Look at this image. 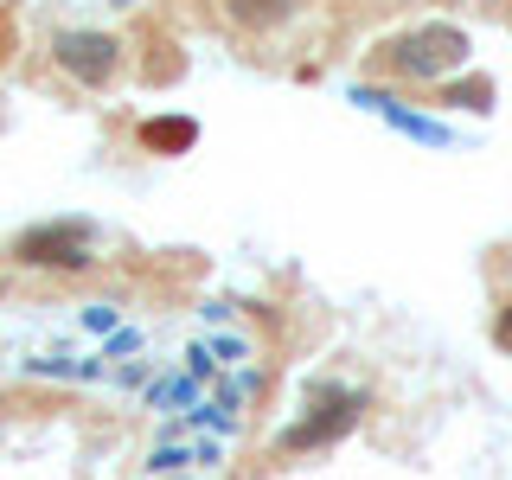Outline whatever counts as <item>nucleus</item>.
Here are the masks:
<instances>
[{"instance_id":"f257e3e1","label":"nucleus","mask_w":512,"mask_h":480,"mask_svg":"<svg viewBox=\"0 0 512 480\" xmlns=\"http://www.w3.org/2000/svg\"><path fill=\"white\" fill-rule=\"evenodd\" d=\"M468 52H474V45H468V32H461V26L429 20V26H410V32H397V39H384L378 45V64H391L397 77H416V84H436V77L461 71Z\"/></svg>"},{"instance_id":"f03ea898","label":"nucleus","mask_w":512,"mask_h":480,"mask_svg":"<svg viewBox=\"0 0 512 480\" xmlns=\"http://www.w3.org/2000/svg\"><path fill=\"white\" fill-rule=\"evenodd\" d=\"M359 410H365L359 391H346V384H320L314 404H308V416L282 429V448H288V455H308V448L340 442V436H352V429H359Z\"/></svg>"},{"instance_id":"7ed1b4c3","label":"nucleus","mask_w":512,"mask_h":480,"mask_svg":"<svg viewBox=\"0 0 512 480\" xmlns=\"http://www.w3.org/2000/svg\"><path fill=\"white\" fill-rule=\"evenodd\" d=\"M90 224L84 218H52V224H32V231H20V244H13V256L32 269H90L96 263V244H90Z\"/></svg>"},{"instance_id":"20e7f679","label":"nucleus","mask_w":512,"mask_h":480,"mask_svg":"<svg viewBox=\"0 0 512 480\" xmlns=\"http://www.w3.org/2000/svg\"><path fill=\"white\" fill-rule=\"evenodd\" d=\"M52 58H58V71H64V77H77L84 90H103L109 77H116V64H122V45H116V32L64 26L58 39H52Z\"/></svg>"},{"instance_id":"39448f33","label":"nucleus","mask_w":512,"mask_h":480,"mask_svg":"<svg viewBox=\"0 0 512 480\" xmlns=\"http://www.w3.org/2000/svg\"><path fill=\"white\" fill-rule=\"evenodd\" d=\"M346 103H352V109H365V116H384V122L397 128V135L423 141V148H455V135H448L436 116H423V109H404L391 90H378V84H352V90H346Z\"/></svg>"},{"instance_id":"423d86ee","label":"nucleus","mask_w":512,"mask_h":480,"mask_svg":"<svg viewBox=\"0 0 512 480\" xmlns=\"http://www.w3.org/2000/svg\"><path fill=\"white\" fill-rule=\"evenodd\" d=\"M20 372L26 378H71V384H103L116 365L103 359V352H71V346H52V352H32V359H20Z\"/></svg>"},{"instance_id":"0eeeda50","label":"nucleus","mask_w":512,"mask_h":480,"mask_svg":"<svg viewBox=\"0 0 512 480\" xmlns=\"http://www.w3.org/2000/svg\"><path fill=\"white\" fill-rule=\"evenodd\" d=\"M192 141H199V122H192V116H154V122H141V148H154V154H186Z\"/></svg>"},{"instance_id":"6e6552de","label":"nucleus","mask_w":512,"mask_h":480,"mask_svg":"<svg viewBox=\"0 0 512 480\" xmlns=\"http://www.w3.org/2000/svg\"><path fill=\"white\" fill-rule=\"evenodd\" d=\"M199 384L205 378H192V372H167V378H154L148 384V410H192V404H199Z\"/></svg>"},{"instance_id":"1a4fd4ad","label":"nucleus","mask_w":512,"mask_h":480,"mask_svg":"<svg viewBox=\"0 0 512 480\" xmlns=\"http://www.w3.org/2000/svg\"><path fill=\"white\" fill-rule=\"evenodd\" d=\"M295 7H301V0H224V13H231L237 26H250V32H263V26H282Z\"/></svg>"},{"instance_id":"9d476101","label":"nucleus","mask_w":512,"mask_h":480,"mask_svg":"<svg viewBox=\"0 0 512 480\" xmlns=\"http://www.w3.org/2000/svg\"><path fill=\"white\" fill-rule=\"evenodd\" d=\"M180 468H192V436H167V442H154L148 474H180Z\"/></svg>"},{"instance_id":"9b49d317","label":"nucleus","mask_w":512,"mask_h":480,"mask_svg":"<svg viewBox=\"0 0 512 480\" xmlns=\"http://www.w3.org/2000/svg\"><path fill=\"white\" fill-rule=\"evenodd\" d=\"M141 352H148V333H141V327H116V333L103 340V359H109V365H122V359H141Z\"/></svg>"},{"instance_id":"f8f14e48","label":"nucleus","mask_w":512,"mask_h":480,"mask_svg":"<svg viewBox=\"0 0 512 480\" xmlns=\"http://www.w3.org/2000/svg\"><path fill=\"white\" fill-rule=\"evenodd\" d=\"M442 103H448V109H493V84H487V77H474V84H455Z\"/></svg>"},{"instance_id":"ddd939ff","label":"nucleus","mask_w":512,"mask_h":480,"mask_svg":"<svg viewBox=\"0 0 512 480\" xmlns=\"http://www.w3.org/2000/svg\"><path fill=\"white\" fill-rule=\"evenodd\" d=\"M77 320H84V327H90V333H103V340H109V333H116V327H122V308H116V301H90V308H84V314H77Z\"/></svg>"},{"instance_id":"4468645a","label":"nucleus","mask_w":512,"mask_h":480,"mask_svg":"<svg viewBox=\"0 0 512 480\" xmlns=\"http://www.w3.org/2000/svg\"><path fill=\"white\" fill-rule=\"evenodd\" d=\"M109 378H116L122 391H135V384H154V359H148V352H141V359H122Z\"/></svg>"},{"instance_id":"2eb2a0df","label":"nucleus","mask_w":512,"mask_h":480,"mask_svg":"<svg viewBox=\"0 0 512 480\" xmlns=\"http://www.w3.org/2000/svg\"><path fill=\"white\" fill-rule=\"evenodd\" d=\"M224 461V436H199L192 442V468H218Z\"/></svg>"},{"instance_id":"dca6fc26","label":"nucleus","mask_w":512,"mask_h":480,"mask_svg":"<svg viewBox=\"0 0 512 480\" xmlns=\"http://www.w3.org/2000/svg\"><path fill=\"white\" fill-rule=\"evenodd\" d=\"M493 340H500V346H506V352H512V308H506V314H500V320H493Z\"/></svg>"},{"instance_id":"f3484780","label":"nucleus","mask_w":512,"mask_h":480,"mask_svg":"<svg viewBox=\"0 0 512 480\" xmlns=\"http://www.w3.org/2000/svg\"><path fill=\"white\" fill-rule=\"evenodd\" d=\"M109 7H135V0H109Z\"/></svg>"},{"instance_id":"a211bd4d","label":"nucleus","mask_w":512,"mask_h":480,"mask_svg":"<svg viewBox=\"0 0 512 480\" xmlns=\"http://www.w3.org/2000/svg\"><path fill=\"white\" fill-rule=\"evenodd\" d=\"M0 295H7V282H0Z\"/></svg>"}]
</instances>
